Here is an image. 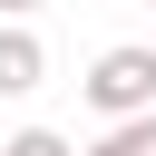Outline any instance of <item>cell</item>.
<instances>
[{"instance_id":"277c9868","label":"cell","mask_w":156,"mask_h":156,"mask_svg":"<svg viewBox=\"0 0 156 156\" xmlns=\"http://www.w3.org/2000/svg\"><path fill=\"white\" fill-rule=\"evenodd\" d=\"M0 156H78V146H68V136H58V127H20V136H10V146H0Z\"/></svg>"},{"instance_id":"5b68a950","label":"cell","mask_w":156,"mask_h":156,"mask_svg":"<svg viewBox=\"0 0 156 156\" xmlns=\"http://www.w3.org/2000/svg\"><path fill=\"white\" fill-rule=\"evenodd\" d=\"M29 10H39V0H0V20H29Z\"/></svg>"},{"instance_id":"6da1fadb","label":"cell","mask_w":156,"mask_h":156,"mask_svg":"<svg viewBox=\"0 0 156 156\" xmlns=\"http://www.w3.org/2000/svg\"><path fill=\"white\" fill-rule=\"evenodd\" d=\"M78 98H88L98 117H136V107H156V39H117V49H98L88 78H78Z\"/></svg>"},{"instance_id":"3957f363","label":"cell","mask_w":156,"mask_h":156,"mask_svg":"<svg viewBox=\"0 0 156 156\" xmlns=\"http://www.w3.org/2000/svg\"><path fill=\"white\" fill-rule=\"evenodd\" d=\"M78 156H156V107L107 117V127H98V146H78Z\"/></svg>"},{"instance_id":"7a4b0ae2","label":"cell","mask_w":156,"mask_h":156,"mask_svg":"<svg viewBox=\"0 0 156 156\" xmlns=\"http://www.w3.org/2000/svg\"><path fill=\"white\" fill-rule=\"evenodd\" d=\"M49 78V49H39V29L29 20H0V98H29Z\"/></svg>"}]
</instances>
